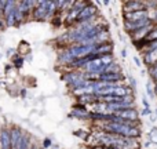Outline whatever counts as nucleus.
I'll return each instance as SVG.
<instances>
[{"label": "nucleus", "instance_id": "f257e3e1", "mask_svg": "<svg viewBox=\"0 0 157 149\" xmlns=\"http://www.w3.org/2000/svg\"><path fill=\"white\" fill-rule=\"evenodd\" d=\"M68 47H69V51L75 57V60H81V58H86L88 55H91L97 46H94V44H86V46H83V44H72V46H68Z\"/></svg>", "mask_w": 157, "mask_h": 149}, {"label": "nucleus", "instance_id": "f03ea898", "mask_svg": "<svg viewBox=\"0 0 157 149\" xmlns=\"http://www.w3.org/2000/svg\"><path fill=\"white\" fill-rule=\"evenodd\" d=\"M48 0H43V2H39V4L36 6V8L32 13V18L35 21H46L47 17H48Z\"/></svg>", "mask_w": 157, "mask_h": 149}, {"label": "nucleus", "instance_id": "7ed1b4c3", "mask_svg": "<svg viewBox=\"0 0 157 149\" xmlns=\"http://www.w3.org/2000/svg\"><path fill=\"white\" fill-rule=\"evenodd\" d=\"M155 26H156V25L152 22V24L147 25V26L142 28V29L136 30V32H134V33H130L131 41H132L134 44H138V43H142V41H145L147 36L150 35V32L153 30V28H155Z\"/></svg>", "mask_w": 157, "mask_h": 149}, {"label": "nucleus", "instance_id": "20e7f679", "mask_svg": "<svg viewBox=\"0 0 157 149\" xmlns=\"http://www.w3.org/2000/svg\"><path fill=\"white\" fill-rule=\"evenodd\" d=\"M15 7H17V2H7V6H6V8H4V15H3L7 26H14V25H17Z\"/></svg>", "mask_w": 157, "mask_h": 149}, {"label": "nucleus", "instance_id": "39448f33", "mask_svg": "<svg viewBox=\"0 0 157 149\" xmlns=\"http://www.w3.org/2000/svg\"><path fill=\"white\" fill-rule=\"evenodd\" d=\"M98 14V8L95 4H92L91 2L88 3V4L86 6V7L81 10L80 15H78L77 18V22H86V21H91V19L95 18V15ZM76 22V24H77Z\"/></svg>", "mask_w": 157, "mask_h": 149}, {"label": "nucleus", "instance_id": "423d86ee", "mask_svg": "<svg viewBox=\"0 0 157 149\" xmlns=\"http://www.w3.org/2000/svg\"><path fill=\"white\" fill-rule=\"evenodd\" d=\"M88 3L90 2H76L75 3V6L71 8V11L66 13L68 14V15H66V22H68V24H76L78 15H80V13H81V10H83Z\"/></svg>", "mask_w": 157, "mask_h": 149}, {"label": "nucleus", "instance_id": "0eeeda50", "mask_svg": "<svg viewBox=\"0 0 157 149\" xmlns=\"http://www.w3.org/2000/svg\"><path fill=\"white\" fill-rule=\"evenodd\" d=\"M152 24L149 18L147 19H142V21H123V25H124V30L130 35V33H134L136 30L142 29V28L147 26V25Z\"/></svg>", "mask_w": 157, "mask_h": 149}, {"label": "nucleus", "instance_id": "6e6552de", "mask_svg": "<svg viewBox=\"0 0 157 149\" xmlns=\"http://www.w3.org/2000/svg\"><path fill=\"white\" fill-rule=\"evenodd\" d=\"M146 10L145 2L141 0H128L123 3V13H135V11Z\"/></svg>", "mask_w": 157, "mask_h": 149}, {"label": "nucleus", "instance_id": "1a4fd4ad", "mask_svg": "<svg viewBox=\"0 0 157 149\" xmlns=\"http://www.w3.org/2000/svg\"><path fill=\"white\" fill-rule=\"evenodd\" d=\"M71 117H76L78 120H86V119L90 120V111L87 109V106L81 105V104H76L73 106V109H72Z\"/></svg>", "mask_w": 157, "mask_h": 149}, {"label": "nucleus", "instance_id": "9d476101", "mask_svg": "<svg viewBox=\"0 0 157 149\" xmlns=\"http://www.w3.org/2000/svg\"><path fill=\"white\" fill-rule=\"evenodd\" d=\"M116 115L119 117H121V119L128 120V122H134V123H138L139 122V112H138V109H136V108L120 111V112H117Z\"/></svg>", "mask_w": 157, "mask_h": 149}, {"label": "nucleus", "instance_id": "9b49d317", "mask_svg": "<svg viewBox=\"0 0 157 149\" xmlns=\"http://www.w3.org/2000/svg\"><path fill=\"white\" fill-rule=\"evenodd\" d=\"M147 18H149V11L147 10L135 11V13H123V19L124 21H142V19Z\"/></svg>", "mask_w": 157, "mask_h": 149}, {"label": "nucleus", "instance_id": "f8f14e48", "mask_svg": "<svg viewBox=\"0 0 157 149\" xmlns=\"http://www.w3.org/2000/svg\"><path fill=\"white\" fill-rule=\"evenodd\" d=\"M10 130H11V149H19L22 138H24L25 134L22 133V130L18 127H13V128H10Z\"/></svg>", "mask_w": 157, "mask_h": 149}, {"label": "nucleus", "instance_id": "ddd939ff", "mask_svg": "<svg viewBox=\"0 0 157 149\" xmlns=\"http://www.w3.org/2000/svg\"><path fill=\"white\" fill-rule=\"evenodd\" d=\"M0 149H11V130L7 127L0 130Z\"/></svg>", "mask_w": 157, "mask_h": 149}, {"label": "nucleus", "instance_id": "4468645a", "mask_svg": "<svg viewBox=\"0 0 157 149\" xmlns=\"http://www.w3.org/2000/svg\"><path fill=\"white\" fill-rule=\"evenodd\" d=\"M113 43L112 41H108V43H102L98 44L94 50V54L98 55V57H102V55H108V54H113Z\"/></svg>", "mask_w": 157, "mask_h": 149}, {"label": "nucleus", "instance_id": "2eb2a0df", "mask_svg": "<svg viewBox=\"0 0 157 149\" xmlns=\"http://www.w3.org/2000/svg\"><path fill=\"white\" fill-rule=\"evenodd\" d=\"M124 75L123 73H103L101 75V81H106V83H113V84H119L124 81Z\"/></svg>", "mask_w": 157, "mask_h": 149}, {"label": "nucleus", "instance_id": "dca6fc26", "mask_svg": "<svg viewBox=\"0 0 157 149\" xmlns=\"http://www.w3.org/2000/svg\"><path fill=\"white\" fill-rule=\"evenodd\" d=\"M99 102V97L97 94H84L77 97V104H81V105L87 106V105H94V104Z\"/></svg>", "mask_w": 157, "mask_h": 149}, {"label": "nucleus", "instance_id": "f3484780", "mask_svg": "<svg viewBox=\"0 0 157 149\" xmlns=\"http://www.w3.org/2000/svg\"><path fill=\"white\" fill-rule=\"evenodd\" d=\"M105 73H121V66H120L119 62H112L110 65L106 66V71Z\"/></svg>", "mask_w": 157, "mask_h": 149}, {"label": "nucleus", "instance_id": "a211bd4d", "mask_svg": "<svg viewBox=\"0 0 157 149\" xmlns=\"http://www.w3.org/2000/svg\"><path fill=\"white\" fill-rule=\"evenodd\" d=\"M29 51H30L29 43H26V41H21L19 46H18V54L21 55V57H24V55L29 54Z\"/></svg>", "mask_w": 157, "mask_h": 149}, {"label": "nucleus", "instance_id": "6ab92c4d", "mask_svg": "<svg viewBox=\"0 0 157 149\" xmlns=\"http://www.w3.org/2000/svg\"><path fill=\"white\" fill-rule=\"evenodd\" d=\"M147 73H149L152 81H155V84H156L157 83V64H155V65H152V66L147 68Z\"/></svg>", "mask_w": 157, "mask_h": 149}, {"label": "nucleus", "instance_id": "aec40b11", "mask_svg": "<svg viewBox=\"0 0 157 149\" xmlns=\"http://www.w3.org/2000/svg\"><path fill=\"white\" fill-rule=\"evenodd\" d=\"M13 65L15 66V68H21V66L24 65V57H21L19 54L14 55L13 57Z\"/></svg>", "mask_w": 157, "mask_h": 149}, {"label": "nucleus", "instance_id": "412c9836", "mask_svg": "<svg viewBox=\"0 0 157 149\" xmlns=\"http://www.w3.org/2000/svg\"><path fill=\"white\" fill-rule=\"evenodd\" d=\"M157 40V25L155 28H153V30L150 32V35L146 37V40L144 41V43H150V41H156Z\"/></svg>", "mask_w": 157, "mask_h": 149}, {"label": "nucleus", "instance_id": "4be33fe9", "mask_svg": "<svg viewBox=\"0 0 157 149\" xmlns=\"http://www.w3.org/2000/svg\"><path fill=\"white\" fill-rule=\"evenodd\" d=\"M146 92L150 98H155L156 97V91H155V87L152 86V80H149L146 83Z\"/></svg>", "mask_w": 157, "mask_h": 149}, {"label": "nucleus", "instance_id": "5701e85b", "mask_svg": "<svg viewBox=\"0 0 157 149\" xmlns=\"http://www.w3.org/2000/svg\"><path fill=\"white\" fill-rule=\"evenodd\" d=\"M149 139L153 142V144L157 145V127H153L149 133Z\"/></svg>", "mask_w": 157, "mask_h": 149}, {"label": "nucleus", "instance_id": "b1692460", "mask_svg": "<svg viewBox=\"0 0 157 149\" xmlns=\"http://www.w3.org/2000/svg\"><path fill=\"white\" fill-rule=\"evenodd\" d=\"M149 18L155 25H157V8L153 11H149Z\"/></svg>", "mask_w": 157, "mask_h": 149}, {"label": "nucleus", "instance_id": "393cba45", "mask_svg": "<svg viewBox=\"0 0 157 149\" xmlns=\"http://www.w3.org/2000/svg\"><path fill=\"white\" fill-rule=\"evenodd\" d=\"M84 130H78V131H75V135L76 137H80V138L83 139H87V137H88V133H83Z\"/></svg>", "mask_w": 157, "mask_h": 149}, {"label": "nucleus", "instance_id": "a878e982", "mask_svg": "<svg viewBox=\"0 0 157 149\" xmlns=\"http://www.w3.org/2000/svg\"><path fill=\"white\" fill-rule=\"evenodd\" d=\"M150 115H152V109L144 108V111L141 112V116H150Z\"/></svg>", "mask_w": 157, "mask_h": 149}, {"label": "nucleus", "instance_id": "bb28decb", "mask_svg": "<svg viewBox=\"0 0 157 149\" xmlns=\"http://www.w3.org/2000/svg\"><path fill=\"white\" fill-rule=\"evenodd\" d=\"M51 145H52V142H51V139H50V138H46V139H44V142H43V148H44V149L48 148V147H51Z\"/></svg>", "mask_w": 157, "mask_h": 149}, {"label": "nucleus", "instance_id": "cd10ccee", "mask_svg": "<svg viewBox=\"0 0 157 149\" xmlns=\"http://www.w3.org/2000/svg\"><path fill=\"white\" fill-rule=\"evenodd\" d=\"M142 104H144V108L150 109V104H149V101L146 100V97H144V98H142Z\"/></svg>", "mask_w": 157, "mask_h": 149}, {"label": "nucleus", "instance_id": "c85d7f7f", "mask_svg": "<svg viewBox=\"0 0 157 149\" xmlns=\"http://www.w3.org/2000/svg\"><path fill=\"white\" fill-rule=\"evenodd\" d=\"M128 80H130V83H131V88L135 90V87H136V81L134 80V77H132V76H130V77H128Z\"/></svg>", "mask_w": 157, "mask_h": 149}, {"label": "nucleus", "instance_id": "c756f323", "mask_svg": "<svg viewBox=\"0 0 157 149\" xmlns=\"http://www.w3.org/2000/svg\"><path fill=\"white\" fill-rule=\"evenodd\" d=\"M134 62H135L136 66H142V62H141V60H139L138 57H134Z\"/></svg>", "mask_w": 157, "mask_h": 149}, {"label": "nucleus", "instance_id": "7c9ffc66", "mask_svg": "<svg viewBox=\"0 0 157 149\" xmlns=\"http://www.w3.org/2000/svg\"><path fill=\"white\" fill-rule=\"evenodd\" d=\"M91 149H108V147H103V145H97V147H92Z\"/></svg>", "mask_w": 157, "mask_h": 149}, {"label": "nucleus", "instance_id": "2f4dec72", "mask_svg": "<svg viewBox=\"0 0 157 149\" xmlns=\"http://www.w3.org/2000/svg\"><path fill=\"white\" fill-rule=\"evenodd\" d=\"M14 53H15V49H10V50L7 51V54H8V55H13Z\"/></svg>", "mask_w": 157, "mask_h": 149}, {"label": "nucleus", "instance_id": "473e14b6", "mask_svg": "<svg viewBox=\"0 0 157 149\" xmlns=\"http://www.w3.org/2000/svg\"><path fill=\"white\" fill-rule=\"evenodd\" d=\"M121 57H123V58L127 57V50H121Z\"/></svg>", "mask_w": 157, "mask_h": 149}, {"label": "nucleus", "instance_id": "72a5a7b5", "mask_svg": "<svg viewBox=\"0 0 157 149\" xmlns=\"http://www.w3.org/2000/svg\"><path fill=\"white\" fill-rule=\"evenodd\" d=\"M150 122H152V123L156 122V116H155V115H150Z\"/></svg>", "mask_w": 157, "mask_h": 149}, {"label": "nucleus", "instance_id": "f704fd0d", "mask_svg": "<svg viewBox=\"0 0 157 149\" xmlns=\"http://www.w3.org/2000/svg\"><path fill=\"white\" fill-rule=\"evenodd\" d=\"M155 91H156V97H157V83L155 84Z\"/></svg>", "mask_w": 157, "mask_h": 149}, {"label": "nucleus", "instance_id": "c9c22d12", "mask_svg": "<svg viewBox=\"0 0 157 149\" xmlns=\"http://www.w3.org/2000/svg\"><path fill=\"white\" fill-rule=\"evenodd\" d=\"M0 58H2V54H0Z\"/></svg>", "mask_w": 157, "mask_h": 149}]
</instances>
